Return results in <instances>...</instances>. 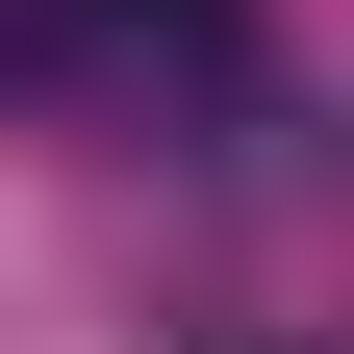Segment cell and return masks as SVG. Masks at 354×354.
<instances>
[{
  "label": "cell",
  "instance_id": "obj_1",
  "mask_svg": "<svg viewBox=\"0 0 354 354\" xmlns=\"http://www.w3.org/2000/svg\"><path fill=\"white\" fill-rule=\"evenodd\" d=\"M26 51H76L102 102H253V0H26Z\"/></svg>",
  "mask_w": 354,
  "mask_h": 354
}]
</instances>
